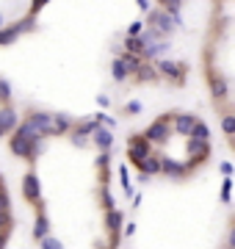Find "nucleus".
Segmentation results:
<instances>
[{"label": "nucleus", "instance_id": "f257e3e1", "mask_svg": "<svg viewBox=\"0 0 235 249\" xmlns=\"http://www.w3.org/2000/svg\"><path fill=\"white\" fill-rule=\"evenodd\" d=\"M17 133L31 139V142H39L42 136H50V116L47 114H31L25 122L19 124Z\"/></svg>", "mask_w": 235, "mask_h": 249}, {"label": "nucleus", "instance_id": "f03ea898", "mask_svg": "<svg viewBox=\"0 0 235 249\" xmlns=\"http://www.w3.org/2000/svg\"><path fill=\"white\" fill-rule=\"evenodd\" d=\"M9 147H11V152H14V155H19V158H36L39 152H42V144L31 142V139H25V136H19V133L11 136Z\"/></svg>", "mask_w": 235, "mask_h": 249}, {"label": "nucleus", "instance_id": "7ed1b4c3", "mask_svg": "<svg viewBox=\"0 0 235 249\" xmlns=\"http://www.w3.org/2000/svg\"><path fill=\"white\" fill-rule=\"evenodd\" d=\"M166 136H169V116H161L158 122H152V124L144 130V139H147L150 144L166 142Z\"/></svg>", "mask_w": 235, "mask_h": 249}, {"label": "nucleus", "instance_id": "20e7f679", "mask_svg": "<svg viewBox=\"0 0 235 249\" xmlns=\"http://www.w3.org/2000/svg\"><path fill=\"white\" fill-rule=\"evenodd\" d=\"M150 22H152V28L158 34H172L174 31V19L169 17L166 11H152V14H150Z\"/></svg>", "mask_w": 235, "mask_h": 249}, {"label": "nucleus", "instance_id": "39448f33", "mask_svg": "<svg viewBox=\"0 0 235 249\" xmlns=\"http://www.w3.org/2000/svg\"><path fill=\"white\" fill-rule=\"evenodd\" d=\"M147 155H150V142H147L144 136H136V139L130 142V158L138 163V160H144Z\"/></svg>", "mask_w": 235, "mask_h": 249}, {"label": "nucleus", "instance_id": "423d86ee", "mask_svg": "<svg viewBox=\"0 0 235 249\" xmlns=\"http://www.w3.org/2000/svg\"><path fill=\"white\" fill-rule=\"evenodd\" d=\"M39 178L36 175H25V180H22V194H25V199H31V202H36L39 199Z\"/></svg>", "mask_w": 235, "mask_h": 249}, {"label": "nucleus", "instance_id": "0eeeda50", "mask_svg": "<svg viewBox=\"0 0 235 249\" xmlns=\"http://www.w3.org/2000/svg\"><path fill=\"white\" fill-rule=\"evenodd\" d=\"M158 67H161V75H166V78L183 80V75H185V67H183V64H174V61H161Z\"/></svg>", "mask_w": 235, "mask_h": 249}, {"label": "nucleus", "instance_id": "6e6552de", "mask_svg": "<svg viewBox=\"0 0 235 249\" xmlns=\"http://www.w3.org/2000/svg\"><path fill=\"white\" fill-rule=\"evenodd\" d=\"M194 124H197V116H191V114H177L174 116V130L183 133V136H188Z\"/></svg>", "mask_w": 235, "mask_h": 249}, {"label": "nucleus", "instance_id": "1a4fd4ad", "mask_svg": "<svg viewBox=\"0 0 235 249\" xmlns=\"http://www.w3.org/2000/svg\"><path fill=\"white\" fill-rule=\"evenodd\" d=\"M210 152V144L208 142H199V139H191L188 142V155H194L197 160H205Z\"/></svg>", "mask_w": 235, "mask_h": 249}, {"label": "nucleus", "instance_id": "9d476101", "mask_svg": "<svg viewBox=\"0 0 235 249\" xmlns=\"http://www.w3.org/2000/svg\"><path fill=\"white\" fill-rule=\"evenodd\" d=\"M14 124H17V111H14V108H3V111H0V133L14 130Z\"/></svg>", "mask_w": 235, "mask_h": 249}, {"label": "nucleus", "instance_id": "9b49d317", "mask_svg": "<svg viewBox=\"0 0 235 249\" xmlns=\"http://www.w3.org/2000/svg\"><path fill=\"white\" fill-rule=\"evenodd\" d=\"M138 169H141V175H158L161 172V160L158 158H152V155H147L144 160H138Z\"/></svg>", "mask_w": 235, "mask_h": 249}, {"label": "nucleus", "instance_id": "f8f14e48", "mask_svg": "<svg viewBox=\"0 0 235 249\" xmlns=\"http://www.w3.org/2000/svg\"><path fill=\"white\" fill-rule=\"evenodd\" d=\"M161 172H166V175H172V178H183L185 175V166L183 163H174V160H161Z\"/></svg>", "mask_w": 235, "mask_h": 249}, {"label": "nucleus", "instance_id": "ddd939ff", "mask_svg": "<svg viewBox=\"0 0 235 249\" xmlns=\"http://www.w3.org/2000/svg\"><path fill=\"white\" fill-rule=\"evenodd\" d=\"M94 142H97V147L108 150L111 142H114V136H111V130H105V127H94Z\"/></svg>", "mask_w": 235, "mask_h": 249}, {"label": "nucleus", "instance_id": "4468645a", "mask_svg": "<svg viewBox=\"0 0 235 249\" xmlns=\"http://www.w3.org/2000/svg\"><path fill=\"white\" fill-rule=\"evenodd\" d=\"M191 139H199V142H208V139H210V130H208V124H205V122H199V119H197V124H194V127H191Z\"/></svg>", "mask_w": 235, "mask_h": 249}, {"label": "nucleus", "instance_id": "2eb2a0df", "mask_svg": "<svg viewBox=\"0 0 235 249\" xmlns=\"http://www.w3.org/2000/svg\"><path fill=\"white\" fill-rule=\"evenodd\" d=\"M67 127H69L67 116H50V133H64Z\"/></svg>", "mask_w": 235, "mask_h": 249}, {"label": "nucleus", "instance_id": "dca6fc26", "mask_svg": "<svg viewBox=\"0 0 235 249\" xmlns=\"http://www.w3.org/2000/svg\"><path fill=\"white\" fill-rule=\"evenodd\" d=\"M47 232H50V222H47V216H39L36 219V224H34V235H36L39 241L45 238Z\"/></svg>", "mask_w": 235, "mask_h": 249}, {"label": "nucleus", "instance_id": "f3484780", "mask_svg": "<svg viewBox=\"0 0 235 249\" xmlns=\"http://www.w3.org/2000/svg\"><path fill=\"white\" fill-rule=\"evenodd\" d=\"M119 64H122V67H125V72L130 75V72H136V67H138V55L127 53V55H122V58H119Z\"/></svg>", "mask_w": 235, "mask_h": 249}, {"label": "nucleus", "instance_id": "a211bd4d", "mask_svg": "<svg viewBox=\"0 0 235 249\" xmlns=\"http://www.w3.org/2000/svg\"><path fill=\"white\" fill-rule=\"evenodd\" d=\"M119 227H122V213L111 208V211H108V230H111V232H117Z\"/></svg>", "mask_w": 235, "mask_h": 249}, {"label": "nucleus", "instance_id": "6ab92c4d", "mask_svg": "<svg viewBox=\"0 0 235 249\" xmlns=\"http://www.w3.org/2000/svg\"><path fill=\"white\" fill-rule=\"evenodd\" d=\"M210 86H213V94H216L218 100H221V97H227V83H224L221 78H216L213 83H210Z\"/></svg>", "mask_w": 235, "mask_h": 249}, {"label": "nucleus", "instance_id": "aec40b11", "mask_svg": "<svg viewBox=\"0 0 235 249\" xmlns=\"http://www.w3.org/2000/svg\"><path fill=\"white\" fill-rule=\"evenodd\" d=\"M94 127H97V122H94V119H89V122H83L81 127H78V133H75V136H78V139H83L86 133H94Z\"/></svg>", "mask_w": 235, "mask_h": 249}, {"label": "nucleus", "instance_id": "412c9836", "mask_svg": "<svg viewBox=\"0 0 235 249\" xmlns=\"http://www.w3.org/2000/svg\"><path fill=\"white\" fill-rule=\"evenodd\" d=\"M125 45H127V50H130L133 55H138V53H141V39H136V36H130V39H127Z\"/></svg>", "mask_w": 235, "mask_h": 249}, {"label": "nucleus", "instance_id": "4be33fe9", "mask_svg": "<svg viewBox=\"0 0 235 249\" xmlns=\"http://www.w3.org/2000/svg\"><path fill=\"white\" fill-rule=\"evenodd\" d=\"M42 249H64V247H61V241H58V238L45 235V238H42Z\"/></svg>", "mask_w": 235, "mask_h": 249}, {"label": "nucleus", "instance_id": "5701e85b", "mask_svg": "<svg viewBox=\"0 0 235 249\" xmlns=\"http://www.w3.org/2000/svg\"><path fill=\"white\" fill-rule=\"evenodd\" d=\"M9 227H11V216H9V211H0V232H9Z\"/></svg>", "mask_w": 235, "mask_h": 249}, {"label": "nucleus", "instance_id": "b1692460", "mask_svg": "<svg viewBox=\"0 0 235 249\" xmlns=\"http://www.w3.org/2000/svg\"><path fill=\"white\" fill-rule=\"evenodd\" d=\"M136 72H138V78H141V80H152V78H155V70H150V67H141V64L136 67Z\"/></svg>", "mask_w": 235, "mask_h": 249}, {"label": "nucleus", "instance_id": "393cba45", "mask_svg": "<svg viewBox=\"0 0 235 249\" xmlns=\"http://www.w3.org/2000/svg\"><path fill=\"white\" fill-rule=\"evenodd\" d=\"M221 127H224V133H227V136H233V133H235V116H224Z\"/></svg>", "mask_w": 235, "mask_h": 249}, {"label": "nucleus", "instance_id": "a878e982", "mask_svg": "<svg viewBox=\"0 0 235 249\" xmlns=\"http://www.w3.org/2000/svg\"><path fill=\"white\" fill-rule=\"evenodd\" d=\"M114 78H117V80H125L127 78V72H125V67L119 64V58L114 61Z\"/></svg>", "mask_w": 235, "mask_h": 249}, {"label": "nucleus", "instance_id": "bb28decb", "mask_svg": "<svg viewBox=\"0 0 235 249\" xmlns=\"http://www.w3.org/2000/svg\"><path fill=\"white\" fill-rule=\"evenodd\" d=\"M230 191H233V180L227 178L224 186H221V199H224V202H230Z\"/></svg>", "mask_w": 235, "mask_h": 249}, {"label": "nucleus", "instance_id": "cd10ccee", "mask_svg": "<svg viewBox=\"0 0 235 249\" xmlns=\"http://www.w3.org/2000/svg\"><path fill=\"white\" fill-rule=\"evenodd\" d=\"M0 211H9V194H6V188H0Z\"/></svg>", "mask_w": 235, "mask_h": 249}, {"label": "nucleus", "instance_id": "c85d7f7f", "mask_svg": "<svg viewBox=\"0 0 235 249\" xmlns=\"http://www.w3.org/2000/svg\"><path fill=\"white\" fill-rule=\"evenodd\" d=\"M9 97H11L9 83H3V80H0V100H9Z\"/></svg>", "mask_w": 235, "mask_h": 249}, {"label": "nucleus", "instance_id": "c756f323", "mask_svg": "<svg viewBox=\"0 0 235 249\" xmlns=\"http://www.w3.org/2000/svg\"><path fill=\"white\" fill-rule=\"evenodd\" d=\"M125 111H127V114H138V111H141V106L133 100V103H127V106H125Z\"/></svg>", "mask_w": 235, "mask_h": 249}, {"label": "nucleus", "instance_id": "7c9ffc66", "mask_svg": "<svg viewBox=\"0 0 235 249\" xmlns=\"http://www.w3.org/2000/svg\"><path fill=\"white\" fill-rule=\"evenodd\" d=\"M221 172H224V175H233V163H227L224 160V163H221Z\"/></svg>", "mask_w": 235, "mask_h": 249}, {"label": "nucleus", "instance_id": "2f4dec72", "mask_svg": "<svg viewBox=\"0 0 235 249\" xmlns=\"http://www.w3.org/2000/svg\"><path fill=\"white\" fill-rule=\"evenodd\" d=\"M138 31H141V22H133V25H130V34L136 36V34H138Z\"/></svg>", "mask_w": 235, "mask_h": 249}, {"label": "nucleus", "instance_id": "473e14b6", "mask_svg": "<svg viewBox=\"0 0 235 249\" xmlns=\"http://www.w3.org/2000/svg\"><path fill=\"white\" fill-rule=\"evenodd\" d=\"M138 3V9H150V0H136Z\"/></svg>", "mask_w": 235, "mask_h": 249}, {"label": "nucleus", "instance_id": "72a5a7b5", "mask_svg": "<svg viewBox=\"0 0 235 249\" xmlns=\"http://www.w3.org/2000/svg\"><path fill=\"white\" fill-rule=\"evenodd\" d=\"M45 3H47V0H34V11H36V9H42Z\"/></svg>", "mask_w": 235, "mask_h": 249}, {"label": "nucleus", "instance_id": "f704fd0d", "mask_svg": "<svg viewBox=\"0 0 235 249\" xmlns=\"http://www.w3.org/2000/svg\"><path fill=\"white\" fill-rule=\"evenodd\" d=\"M6 247V232H0V249Z\"/></svg>", "mask_w": 235, "mask_h": 249}, {"label": "nucleus", "instance_id": "c9c22d12", "mask_svg": "<svg viewBox=\"0 0 235 249\" xmlns=\"http://www.w3.org/2000/svg\"><path fill=\"white\" fill-rule=\"evenodd\" d=\"M166 6H180V0H166Z\"/></svg>", "mask_w": 235, "mask_h": 249}, {"label": "nucleus", "instance_id": "e433bc0d", "mask_svg": "<svg viewBox=\"0 0 235 249\" xmlns=\"http://www.w3.org/2000/svg\"><path fill=\"white\" fill-rule=\"evenodd\" d=\"M161 3H166V0H161Z\"/></svg>", "mask_w": 235, "mask_h": 249}, {"label": "nucleus", "instance_id": "4c0bfd02", "mask_svg": "<svg viewBox=\"0 0 235 249\" xmlns=\"http://www.w3.org/2000/svg\"><path fill=\"white\" fill-rule=\"evenodd\" d=\"M227 249H233V247H227Z\"/></svg>", "mask_w": 235, "mask_h": 249}]
</instances>
